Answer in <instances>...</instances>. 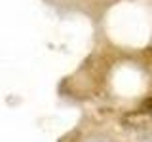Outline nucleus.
Instances as JSON below:
<instances>
[{"label":"nucleus","instance_id":"obj_1","mask_svg":"<svg viewBox=\"0 0 152 142\" xmlns=\"http://www.w3.org/2000/svg\"><path fill=\"white\" fill-rule=\"evenodd\" d=\"M141 108H142V112H152V97L150 99H145L141 104Z\"/></svg>","mask_w":152,"mask_h":142}]
</instances>
